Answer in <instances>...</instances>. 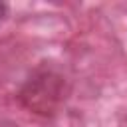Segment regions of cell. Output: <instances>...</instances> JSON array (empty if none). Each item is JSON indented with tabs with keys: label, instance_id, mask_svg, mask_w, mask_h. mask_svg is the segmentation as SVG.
<instances>
[{
	"label": "cell",
	"instance_id": "obj_1",
	"mask_svg": "<svg viewBox=\"0 0 127 127\" xmlns=\"http://www.w3.org/2000/svg\"><path fill=\"white\" fill-rule=\"evenodd\" d=\"M4 14H6V4H2V2H0V20L4 18Z\"/></svg>",
	"mask_w": 127,
	"mask_h": 127
}]
</instances>
